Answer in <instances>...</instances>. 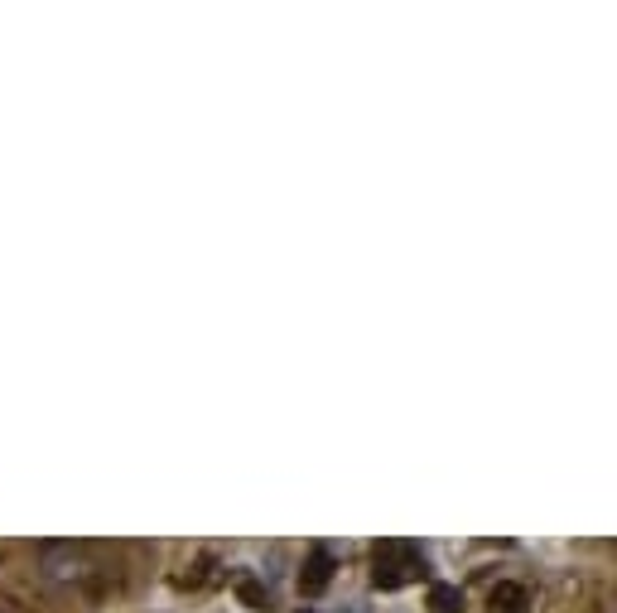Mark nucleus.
<instances>
[{"label":"nucleus","instance_id":"1","mask_svg":"<svg viewBox=\"0 0 617 613\" xmlns=\"http://www.w3.org/2000/svg\"><path fill=\"white\" fill-rule=\"evenodd\" d=\"M425 575V551L410 541H381L372 551V585L376 589H401Z\"/></svg>","mask_w":617,"mask_h":613},{"label":"nucleus","instance_id":"2","mask_svg":"<svg viewBox=\"0 0 617 613\" xmlns=\"http://www.w3.org/2000/svg\"><path fill=\"white\" fill-rule=\"evenodd\" d=\"M328 580H333V556L319 546V551L309 556V565H304V575H299V589H304V594H319Z\"/></svg>","mask_w":617,"mask_h":613},{"label":"nucleus","instance_id":"3","mask_svg":"<svg viewBox=\"0 0 617 613\" xmlns=\"http://www.w3.org/2000/svg\"><path fill=\"white\" fill-rule=\"evenodd\" d=\"M487 609L492 613H526L531 609V594L521 585H497L492 594H487Z\"/></svg>","mask_w":617,"mask_h":613},{"label":"nucleus","instance_id":"4","mask_svg":"<svg viewBox=\"0 0 617 613\" xmlns=\"http://www.w3.org/2000/svg\"><path fill=\"white\" fill-rule=\"evenodd\" d=\"M430 609H434V613H463V589H454V585H434V589H430Z\"/></svg>","mask_w":617,"mask_h":613}]
</instances>
